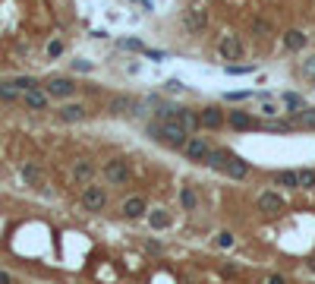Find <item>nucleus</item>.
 <instances>
[{"mask_svg": "<svg viewBox=\"0 0 315 284\" xmlns=\"http://www.w3.org/2000/svg\"><path fill=\"white\" fill-rule=\"evenodd\" d=\"M224 98L227 101H246V98H252V92H227Z\"/></svg>", "mask_w": 315, "mask_h": 284, "instance_id": "37", "label": "nucleus"}, {"mask_svg": "<svg viewBox=\"0 0 315 284\" xmlns=\"http://www.w3.org/2000/svg\"><path fill=\"white\" fill-rule=\"evenodd\" d=\"M183 23H186V29H192V32H202V29L208 26V23H205V16H202L199 10H189V13H186V19H183Z\"/></svg>", "mask_w": 315, "mask_h": 284, "instance_id": "24", "label": "nucleus"}, {"mask_svg": "<svg viewBox=\"0 0 315 284\" xmlns=\"http://www.w3.org/2000/svg\"><path fill=\"white\" fill-rule=\"evenodd\" d=\"M22 104L29 107V111H47L51 107V95L38 85V89H29V92H22Z\"/></svg>", "mask_w": 315, "mask_h": 284, "instance_id": "6", "label": "nucleus"}, {"mask_svg": "<svg viewBox=\"0 0 315 284\" xmlns=\"http://www.w3.org/2000/svg\"><path fill=\"white\" fill-rule=\"evenodd\" d=\"M258 111H262V117H277V114H281V111H277V104H274L271 98H265Z\"/></svg>", "mask_w": 315, "mask_h": 284, "instance_id": "32", "label": "nucleus"}, {"mask_svg": "<svg viewBox=\"0 0 315 284\" xmlns=\"http://www.w3.org/2000/svg\"><path fill=\"white\" fill-rule=\"evenodd\" d=\"M41 89L51 95V98H72V95H76V82H72L69 76H51Z\"/></svg>", "mask_w": 315, "mask_h": 284, "instance_id": "5", "label": "nucleus"}, {"mask_svg": "<svg viewBox=\"0 0 315 284\" xmlns=\"http://www.w3.org/2000/svg\"><path fill=\"white\" fill-rule=\"evenodd\" d=\"M148 224H152L155 231H161V227H167V224H171V218H167V212H164V208H158V212L148 215Z\"/></svg>", "mask_w": 315, "mask_h": 284, "instance_id": "26", "label": "nucleus"}, {"mask_svg": "<svg viewBox=\"0 0 315 284\" xmlns=\"http://www.w3.org/2000/svg\"><path fill=\"white\" fill-rule=\"evenodd\" d=\"M145 133L152 139H161V142H167L171 148H183L189 142V136L192 133L183 126L180 120H148V126H145Z\"/></svg>", "mask_w": 315, "mask_h": 284, "instance_id": "1", "label": "nucleus"}, {"mask_svg": "<svg viewBox=\"0 0 315 284\" xmlns=\"http://www.w3.org/2000/svg\"><path fill=\"white\" fill-rule=\"evenodd\" d=\"M57 117H60L63 123H79V120H85V107H82V104H63V107L57 111Z\"/></svg>", "mask_w": 315, "mask_h": 284, "instance_id": "15", "label": "nucleus"}, {"mask_svg": "<svg viewBox=\"0 0 315 284\" xmlns=\"http://www.w3.org/2000/svg\"><path fill=\"white\" fill-rule=\"evenodd\" d=\"M63 54V41H60V38H54V41L47 45V57H60Z\"/></svg>", "mask_w": 315, "mask_h": 284, "instance_id": "34", "label": "nucleus"}, {"mask_svg": "<svg viewBox=\"0 0 315 284\" xmlns=\"http://www.w3.org/2000/svg\"><path fill=\"white\" fill-rule=\"evenodd\" d=\"M224 174H227L230 180H246V177H249V161L230 155V161H227V167H224Z\"/></svg>", "mask_w": 315, "mask_h": 284, "instance_id": "12", "label": "nucleus"}, {"mask_svg": "<svg viewBox=\"0 0 315 284\" xmlns=\"http://www.w3.org/2000/svg\"><path fill=\"white\" fill-rule=\"evenodd\" d=\"M0 101H4V104H16V101H22V92L7 79V82H0Z\"/></svg>", "mask_w": 315, "mask_h": 284, "instance_id": "20", "label": "nucleus"}, {"mask_svg": "<svg viewBox=\"0 0 315 284\" xmlns=\"http://www.w3.org/2000/svg\"><path fill=\"white\" fill-rule=\"evenodd\" d=\"M180 89H183L180 79H167V92H180Z\"/></svg>", "mask_w": 315, "mask_h": 284, "instance_id": "40", "label": "nucleus"}, {"mask_svg": "<svg viewBox=\"0 0 315 284\" xmlns=\"http://www.w3.org/2000/svg\"><path fill=\"white\" fill-rule=\"evenodd\" d=\"M303 76H309V79L315 82V57H309V60H303Z\"/></svg>", "mask_w": 315, "mask_h": 284, "instance_id": "36", "label": "nucleus"}, {"mask_svg": "<svg viewBox=\"0 0 315 284\" xmlns=\"http://www.w3.org/2000/svg\"><path fill=\"white\" fill-rule=\"evenodd\" d=\"M22 180L29 186H38L41 183V167L38 164H22Z\"/></svg>", "mask_w": 315, "mask_h": 284, "instance_id": "23", "label": "nucleus"}, {"mask_svg": "<svg viewBox=\"0 0 315 284\" xmlns=\"http://www.w3.org/2000/svg\"><path fill=\"white\" fill-rule=\"evenodd\" d=\"M252 32L255 35H271V23L268 19H252Z\"/></svg>", "mask_w": 315, "mask_h": 284, "instance_id": "31", "label": "nucleus"}, {"mask_svg": "<svg viewBox=\"0 0 315 284\" xmlns=\"http://www.w3.org/2000/svg\"><path fill=\"white\" fill-rule=\"evenodd\" d=\"M101 174L107 180V186H126L129 177H133V170H129V164L123 158H110L104 167H101Z\"/></svg>", "mask_w": 315, "mask_h": 284, "instance_id": "2", "label": "nucleus"}, {"mask_svg": "<svg viewBox=\"0 0 315 284\" xmlns=\"http://www.w3.org/2000/svg\"><path fill=\"white\" fill-rule=\"evenodd\" d=\"M217 246H221V250H230V246H233V234L230 231H221L217 234Z\"/></svg>", "mask_w": 315, "mask_h": 284, "instance_id": "33", "label": "nucleus"}, {"mask_svg": "<svg viewBox=\"0 0 315 284\" xmlns=\"http://www.w3.org/2000/svg\"><path fill=\"white\" fill-rule=\"evenodd\" d=\"M72 70L76 73H91V63L88 60H72Z\"/></svg>", "mask_w": 315, "mask_h": 284, "instance_id": "38", "label": "nucleus"}, {"mask_svg": "<svg viewBox=\"0 0 315 284\" xmlns=\"http://www.w3.org/2000/svg\"><path fill=\"white\" fill-rule=\"evenodd\" d=\"M281 104L287 107V114H296V111H303V107H306V101H303L296 92H284V95H281Z\"/></svg>", "mask_w": 315, "mask_h": 284, "instance_id": "21", "label": "nucleus"}, {"mask_svg": "<svg viewBox=\"0 0 315 284\" xmlns=\"http://www.w3.org/2000/svg\"><path fill=\"white\" fill-rule=\"evenodd\" d=\"M296 174H300V189H312L315 186V170L303 167V170H296Z\"/></svg>", "mask_w": 315, "mask_h": 284, "instance_id": "28", "label": "nucleus"}, {"mask_svg": "<svg viewBox=\"0 0 315 284\" xmlns=\"http://www.w3.org/2000/svg\"><path fill=\"white\" fill-rule=\"evenodd\" d=\"M274 186L300 189V174H296V170H277V174H274Z\"/></svg>", "mask_w": 315, "mask_h": 284, "instance_id": "19", "label": "nucleus"}, {"mask_svg": "<svg viewBox=\"0 0 315 284\" xmlns=\"http://www.w3.org/2000/svg\"><path fill=\"white\" fill-rule=\"evenodd\" d=\"M133 107H136V101L129 98V95H114V98L107 101V114H110V117H123V114H133Z\"/></svg>", "mask_w": 315, "mask_h": 284, "instance_id": "11", "label": "nucleus"}, {"mask_svg": "<svg viewBox=\"0 0 315 284\" xmlns=\"http://www.w3.org/2000/svg\"><path fill=\"white\" fill-rule=\"evenodd\" d=\"M262 129H271V133H290L293 123H290V120H268V123H262Z\"/></svg>", "mask_w": 315, "mask_h": 284, "instance_id": "27", "label": "nucleus"}, {"mask_svg": "<svg viewBox=\"0 0 315 284\" xmlns=\"http://www.w3.org/2000/svg\"><path fill=\"white\" fill-rule=\"evenodd\" d=\"M217 51H221L224 60H239V57H243V41H239V35H224Z\"/></svg>", "mask_w": 315, "mask_h": 284, "instance_id": "8", "label": "nucleus"}, {"mask_svg": "<svg viewBox=\"0 0 315 284\" xmlns=\"http://www.w3.org/2000/svg\"><path fill=\"white\" fill-rule=\"evenodd\" d=\"M91 177H95V164L91 161H76L72 164V180L76 183H91Z\"/></svg>", "mask_w": 315, "mask_h": 284, "instance_id": "17", "label": "nucleus"}, {"mask_svg": "<svg viewBox=\"0 0 315 284\" xmlns=\"http://www.w3.org/2000/svg\"><path fill=\"white\" fill-rule=\"evenodd\" d=\"M268 284H284V278H281V275H271V278H268Z\"/></svg>", "mask_w": 315, "mask_h": 284, "instance_id": "42", "label": "nucleus"}, {"mask_svg": "<svg viewBox=\"0 0 315 284\" xmlns=\"http://www.w3.org/2000/svg\"><path fill=\"white\" fill-rule=\"evenodd\" d=\"M258 208L268 215H281L284 212V196L271 193V189H265V193H258Z\"/></svg>", "mask_w": 315, "mask_h": 284, "instance_id": "10", "label": "nucleus"}, {"mask_svg": "<svg viewBox=\"0 0 315 284\" xmlns=\"http://www.w3.org/2000/svg\"><path fill=\"white\" fill-rule=\"evenodd\" d=\"M180 205L186 208V212H192V208L199 205V196H196L192 186H183V189H180Z\"/></svg>", "mask_w": 315, "mask_h": 284, "instance_id": "22", "label": "nucleus"}, {"mask_svg": "<svg viewBox=\"0 0 315 284\" xmlns=\"http://www.w3.org/2000/svg\"><path fill=\"white\" fill-rule=\"evenodd\" d=\"M199 120H202V129H221L227 123V114L221 107H202L199 111Z\"/></svg>", "mask_w": 315, "mask_h": 284, "instance_id": "9", "label": "nucleus"}, {"mask_svg": "<svg viewBox=\"0 0 315 284\" xmlns=\"http://www.w3.org/2000/svg\"><path fill=\"white\" fill-rule=\"evenodd\" d=\"M120 48H126V51H139V54L145 51V45H142V41H136V38H126V41H120Z\"/></svg>", "mask_w": 315, "mask_h": 284, "instance_id": "35", "label": "nucleus"}, {"mask_svg": "<svg viewBox=\"0 0 315 284\" xmlns=\"http://www.w3.org/2000/svg\"><path fill=\"white\" fill-rule=\"evenodd\" d=\"M306 45H309V38H306L300 29H287V32H284V48H287V51H303Z\"/></svg>", "mask_w": 315, "mask_h": 284, "instance_id": "14", "label": "nucleus"}, {"mask_svg": "<svg viewBox=\"0 0 315 284\" xmlns=\"http://www.w3.org/2000/svg\"><path fill=\"white\" fill-rule=\"evenodd\" d=\"M145 199L142 196H133V199H126L123 202V208H120V212H123V218H142L145 215Z\"/></svg>", "mask_w": 315, "mask_h": 284, "instance_id": "16", "label": "nucleus"}, {"mask_svg": "<svg viewBox=\"0 0 315 284\" xmlns=\"http://www.w3.org/2000/svg\"><path fill=\"white\" fill-rule=\"evenodd\" d=\"M293 117H296V123H300V126H309V129H312V126H315V107L306 104L303 111H296Z\"/></svg>", "mask_w": 315, "mask_h": 284, "instance_id": "25", "label": "nucleus"}, {"mask_svg": "<svg viewBox=\"0 0 315 284\" xmlns=\"http://www.w3.org/2000/svg\"><path fill=\"white\" fill-rule=\"evenodd\" d=\"M142 54L148 57V60H164V51H148V48H145Z\"/></svg>", "mask_w": 315, "mask_h": 284, "instance_id": "39", "label": "nucleus"}, {"mask_svg": "<svg viewBox=\"0 0 315 284\" xmlns=\"http://www.w3.org/2000/svg\"><path fill=\"white\" fill-rule=\"evenodd\" d=\"M252 70H255V67H246V63H227V67H224L227 76H246V73H252Z\"/></svg>", "mask_w": 315, "mask_h": 284, "instance_id": "30", "label": "nucleus"}, {"mask_svg": "<svg viewBox=\"0 0 315 284\" xmlns=\"http://www.w3.org/2000/svg\"><path fill=\"white\" fill-rule=\"evenodd\" d=\"M208 151H211V145H208V136H199V133H192V136H189V142L183 145V158H186V161H192V164H205Z\"/></svg>", "mask_w": 315, "mask_h": 284, "instance_id": "3", "label": "nucleus"}, {"mask_svg": "<svg viewBox=\"0 0 315 284\" xmlns=\"http://www.w3.org/2000/svg\"><path fill=\"white\" fill-rule=\"evenodd\" d=\"M16 89H19V92H29V89H38V82H35L32 79V76H16V79H10Z\"/></svg>", "mask_w": 315, "mask_h": 284, "instance_id": "29", "label": "nucleus"}, {"mask_svg": "<svg viewBox=\"0 0 315 284\" xmlns=\"http://www.w3.org/2000/svg\"><path fill=\"white\" fill-rule=\"evenodd\" d=\"M79 199H82V208H85V212H101V208L107 205V189L98 186V183H85Z\"/></svg>", "mask_w": 315, "mask_h": 284, "instance_id": "4", "label": "nucleus"}, {"mask_svg": "<svg viewBox=\"0 0 315 284\" xmlns=\"http://www.w3.org/2000/svg\"><path fill=\"white\" fill-rule=\"evenodd\" d=\"M183 126H186L189 133H199L202 129V120H199V111H192V107H180V117H177Z\"/></svg>", "mask_w": 315, "mask_h": 284, "instance_id": "18", "label": "nucleus"}, {"mask_svg": "<svg viewBox=\"0 0 315 284\" xmlns=\"http://www.w3.org/2000/svg\"><path fill=\"white\" fill-rule=\"evenodd\" d=\"M0 284H13V275H10V272H4V269H0Z\"/></svg>", "mask_w": 315, "mask_h": 284, "instance_id": "41", "label": "nucleus"}, {"mask_svg": "<svg viewBox=\"0 0 315 284\" xmlns=\"http://www.w3.org/2000/svg\"><path fill=\"white\" fill-rule=\"evenodd\" d=\"M227 126L230 129H262V123L249 111H227Z\"/></svg>", "mask_w": 315, "mask_h": 284, "instance_id": "7", "label": "nucleus"}, {"mask_svg": "<svg viewBox=\"0 0 315 284\" xmlns=\"http://www.w3.org/2000/svg\"><path fill=\"white\" fill-rule=\"evenodd\" d=\"M227 161H230V151H227V148H211V151H208V158H205V164H208L211 170H221V174H224Z\"/></svg>", "mask_w": 315, "mask_h": 284, "instance_id": "13", "label": "nucleus"}]
</instances>
